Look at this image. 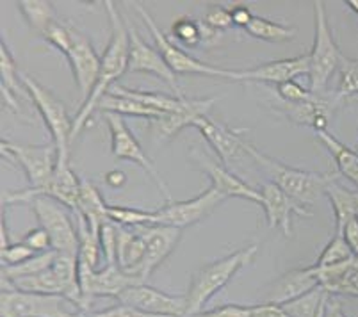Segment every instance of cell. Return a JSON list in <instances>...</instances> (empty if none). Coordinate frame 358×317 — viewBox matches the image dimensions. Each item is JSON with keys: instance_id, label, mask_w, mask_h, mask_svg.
I'll return each mask as SVG.
<instances>
[{"instance_id": "40", "label": "cell", "mask_w": 358, "mask_h": 317, "mask_svg": "<svg viewBox=\"0 0 358 317\" xmlns=\"http://www.w3.org/2000/svg\"><path fill=\"white\" fill-rule=\"evenodd\" d=\"M118 225L107 221L99 232V244L102 250L106 264H116V253H118Z\"/></svg>"}, {"instance_id": "7", "label": "cell", "mask_w": 358, "mask_h": 317, "mask_svg": "<svg viewBox=\"0 0 358 317\" xmlns=\"http://www.w3.org/2000/svg\"><path fill=\"white\" fill-rule=\"evenodd\" d=\"M0 303L2 317H73L80 310L64 296L22 293L6 286H2Z\"/></svg>"}, {"instance_id": "26", "label": "cell", "mask_w": 358, "mask_h": 317, "mask_svg": "<svg viewBox=\"0 0 358 317\" xmlns=\"http://www.w3.org/2000/svg\"><path fill=\"white\" fill-rule=\"evenodd\" d=\"M84 220L90 225L91 232L99 239V232L103 225L109 220V205L103 202V198L100 196L99 189L91 182L83 181L80 185V195H79V204H77V211ZM73 212V214H75Z\"/></svg>"}, {"instance_id": "14", "label": "cell", "mask_w": 358, "mask_h": 317, "mask_svg": "<svg viewBox=\"0 0 358 317\" xmlns=\"http://www.w3.org/2000/svg\"><path fill=\"white\" fill-rule=\"evenodd\" d=\"M130 38V55H129V70L127 71H145V73L155 75L157 78L164 80L171 90L175 91L177 98H185L178 86L177 75L166 64L161 52L157 48L150 47L145 39L138 34L134 27H129Z\"/></svg>"}, {"instance_id": "13", "label": "cell", "mask_w": 358, "mask_h": 317, "mask_svg": "<svg viewBox=\"0 0 358 317\" xmlns=\"http://www.w3.org/2000/svg\"><path fill=\"white\" fill-rule=\"evenodd\" d=\"M191 157H193V161L198 164V168L209 176L210 188L216 189L224 198H244V200L255 202V204L262 205V195H260V191H257L252 185L241 181L239 176L230 173L229 169L224 168L223 164H220L217 161L210 159L207 153L198 150L196 146H193Z\"/></svg>"}, {"instance_id": "48", "label": "cell", "mask_w": 358, "mask_h": 317, "mask_svg": "<svg viewBox=\"0 0 358 317\" xmlns=\"http://www.w3.org/2000/svg\"><path fill=\"white\" fill-rule=\"evenodd\" d=\"M252 317H291L282 305L275 303H262L252 307Z\"/></svg>"}, {"instance_id": "46", "label": "cell", "mask_w": 358, "mask_h": 317, "mask_svg": "<svg viewBox=\"0 0 358 317\" xmlns=\"http://www.w3.org/2000/svg\"><path fill=\"white\" fill-rule=\"evenodd\" d=\"M22 243L27 244V246L31 248V250H34L36 253H45V251L52 250L50 235H48L41 227L34 228V230H29Z\"/></svg>"}, {"instance_id": "55", "label": "cell", "mask_w": 358, "mask_h": 317, "mask_svg": "<svg viewBox=\"0 0 358 317\" xmlns=\"http://www.w3.org/2000/svg\"><path fill=\"white\" fill-rule=\"evenodd\" d=\"M346 4H348V6H350V8H351V9H353V11H355V13H357V15H358V0H348Z\"/></svg>"}, {"instance_id": "8", "label": "cell", "mask_w": 358, "mask_h": 317, "mask_svg": "<svg viewBox=\"0 0 358 317\" xmlns=\"http://www.w3.org/2000/svg\"><path fill=\"white\" fill-rule=\"evenodd\" d=\"M0 152L24 168L32 191H43L50 184L57 166V148L54 143L41 146L16 145L11 141H0Z\"/></svg>"}, {"instance_id": "44", "label": "cell", "mask_w": 358, "mask_h": 317, "mask_svg": "<svg viewBox=\"0 0 358 317\" xmlns=\"http://www.w3.org/2000/svg\"><path fill=\"white\" fill-rule=\"evenodd\" d=\"M38 253H36L34 250H31L27 244H11V246L6 248V250L2 251V267L18 266V264H24L27 262V260H31Z\"/></svg>"}, {"instance_id": "25", "label": "cell", "mask_w": 358, "mask_h": 317, "mask_svg": "<svg viewBox=\"0 0 358 317\" xmlns=\"http://www.w3.org/2000/svg\"><path fill=\"white\" fill-rule=\"evenodd\" d=\"M145 253L146 246L141 235L138 232L127 230L125 227H120L118 253H116V264H118L120 269L125 271L130 276H136V279L141 280V267L143 260H145Z\"/></svg>"}, {"instance_id": "10", "label": "cell", "mask_w": 358, "mask_h": 317, "mask_svg": "<svg viewBox=\"0 0 358 317\" xmlns=\"http://www.w3.org/2000/svg\"><path fill=\"white\" fill-rule=\"evenodd\" d=\"M106 118L107 127H109L110 132V152L116 159L120 161H130L136 162L138 166H141L152 181L155 182V185L159 188V191L162 192L164 200H168L171 204V192H169L168 184L164 182L161 175H159L157 168L154 166V162L150 161V157L146 155L143 146L139 145V141L136 139V136L132 134V130L129 129V125L125 123L123 116L115 113H103Z\"/></svg>"}, {"instance_id": "52", "label": "cell", "mask_w": 358, "mask_h": 317, "mask_svg": "<svg viewBox=\"0 0 358 317\" xmlns=\"http://www.w3.org/2000/svg\"><path fill=\"white\" fill-rule=\"evenodd\" d=\"M0 234H2V237H0V246H2V251L6 250V248L11 246V243H9V235H8V227H6V218L4 214H2V223H0Z\"/></svg>"}, {"instance_id": "32", "label": "cell", "mask_w": 358, "mask_h": 317, "mask_svg": "<svg viewBox=\"0 0 358 317\" xmlns=\"http://www.w3.org/2000/svg\"><path fill=\"white\" fill-rule=\"evenodd\" d=\"M246 32L252 38L262 39V41H273V43L291 41L296 36V29L287 27V25L280 24V22H273V20L260 18V16H253V20L246 27Z\"/></svg>"}, {"instance_id": "35", "label": "cell", "mask_w": 358, "mask_h": 317, "mask_svg": "<svg viewBox=\"0 0 358 317\" xmlns=\"http://www.w3.org/2000/svg\"><path fill=\"white\" fill-rule=\"evenodd\" d=\"M55 257H57V251L50 250L45 251V253H38L36 257H32L31 260H27V262L24 264H18V266L2 267V280L24 279V276H32V274L43 273V271L50 269Z\"/></svg>"}, {"instance_id": "9", "label": "cell", "mask_w": 358, "mask_h": 317, "mask_svg": "<svg viewBox=\"0 0 358 317\" xmlns=\"http://www.w3.org/2000/svg\"><path fill=\"white\" fill-rule=\"evenodd\" d=\"M134 8L136 11L139 13V16L143 18L146 27H148L152 38H154L155 48L161 52L162 59H164L166 64L173 70L175 75H203V77H223V78L232 77V70L209 66V64H203L201 61H198V59L191 57L187 52H184L180 47H177V45H175L173 41H171V39H169L161 29H159V25L155 24V20L152 18V15H150L141 4H134Z\"/></svg>"}, {"instance_id": "19", "label": "cell", "mask_w": 358, "mask_h": 317, "mask_svg": "<svg viewBox=\"0 0 358 317\" xmlns=\"http://www.w3.org/2000/svg\"><path fill=\"white\" fill-rule=\"evenodd\" d=\"M194 129L200 130L201 136L213 146L223 164H230L241 155H248V150H246L248 141L237 130H232L224 123L214 122L209 116H203L196 120Z\"/></svg>"}, {"instance_id": "41", "label": "cell", "mask_w": 358, "mask_h": 317, "mask_svg": "<svg viewBox=\"0 0 358 317\" xmlns=\"http://www.w3.org/2000/svg\"><path fill=\"white\" fill-rule=\"evenodd\" d=\"M207 27H210L213 31L221 32L227 31L234 25L232 20V9L224 8V6H209L207 11H205L203 20H201Z\"/></svg>"}, {"instance_id": "47", "label": "cell", "mask_w": 358, "mask_h": 317, "mask_svg": "<svg viewBox=\"0 0 358 317\" xmlns=\"http://www.w3.org/2000/svg\"><path fill=\"white\" fill-rule=\"evenodd\" d=\"M99 317H161V316H154V314L143 312V310L136 309V307L130 305H116L110 307V309L100 310V312H95Z\"/></svg>"}, {"instance_id": "51", "label": "cell", "mask_w": 358, "mask_h": 317, "mask_svg": "<svg viewBox=\"0 0 358 317\" xmlns=\"http://www.w3.org/2000/svg\"><path fill=\"white\" fill-rule=\"evenodd\" d=\"M106 182L110 185V188H120L127 182V176L123 171H118V169H113L106 175Z\"/></svg>"}, {"instance_id": "42", "label": "cell", "mask_w": 358, "mask_h": 317, "mask_svg": "<svg viewBox=\"0 0 358 317\" xmlns=\"http://www.w3.org/2000/svg\"><path fill=\"white\" fill-rule=\"evenodd\" d=\"M70 27L71 25L66 24V22H57V20H55L54 24H52L41 36L47 39L52 47H55L59 52L66 54L68 47H70Z\"/></svg>"}, {"instance_id": "34", "label": "cell", "mask_w": 358, "mask_h": 317, "mask_svg": "<svg viewBox=\"0 0 358 317\" xmlns=\"http://www.w3.org/2000/svg\"><path fill=\"white\" fill-rule=\"evenodd\" d=\"M16 6L22 11V15L25 16L29 25L40 34H43L55 22L54 8H52L50 2H45V0H22Z\"/></svg>"}, {"instance_id": "11", "label": "cell", "mask_w": 358, "mask_h": 317, "mask_svg": "<svg viewBox=\"0 0 358 317\" xmlns=\"http://www.w3.org/2000/svg\"><path fill=\"white\" fill-rule=\"evenodd\" d=\"M224 200L227 198L223 195H220L214 188H209L193 200L171 202L166 207L154 211L155 225H164V227H175L184 230V228L200 223L205 218H209Z\"/></svg>"}, {"instance_id": "22", "label": "cell", "mask_w": 358, "mask_h": 317, "mask_svg": "<svg viewBox=\"0 0 358 317\" xmlns=\"http://www.w3.org/2000/svg\"><path fill=\"white\" fill-rule=\"evenodd\" d=\"M80 185H83V178L75 175L73 169L70 168V162H59L55 166L54 176H52L50 184L43 189V191H32V189H25L29 195H43L48 198H54L55 202H59L61 205H66L71 211H77V204H79Z\"/></svg>"}, {"instance_id": "30", "label": "cell", "mask_w": 358, "mask_h": 317, "mask_svg": "<svg viewBox=\"0 0 358 317\" xmlns=\"http://www.w3.org/2000/svg\"><path fill=\"white\" fill-rule=\"evenodd\" d=\"M109 93L120 94V97L132 98L136 102L143 104L146 107H152V109L162 111V113H175L182 107L185 98H177V97H168L164 93H150V91H138V90H129L125 86H120V84H115L110 87Z\"/></svg>"}, {"instance_id": "6", "label": "cell", "mask_w": 358, "mask_h": 317, "mask_svg": "<svg viewBox=\"0 0 358 317\" xmlns=\"http://www.w3.org/2000/svg\"><path fill=\"white\" fill-rule=\"evenodd\" d=\"M314 18H315V38L314 47L308 52L310 55V91L314 94H323L330 83L331 75L338 71L343 63V52L335 43L331 34L330 24H328L324 2H314Z\"/></svg>"}, {"instance_id": "49", "label": "cell", "mask_w": 358, "mask_h": 317, "mask_svg": "<svg viewBox=\"0 0 358 317\" xmlns=\"http://www.w3.org/2000/svg\"><path fill=\"white\" fill-rule=\"evenodd\" d=\"M344 239H346L348 246L351 248L355 257H358V220L350 221L344 228Z\"/></svg>"}, {"instance_id": "33", "label": "cell", "mask_w": 358, "mask_h": 317, "mask_svg": "<svg viewBox=\"0 0 358 317\" xmlns=\"http://www.w3.org/2000/svg\"><path fill=\"white\" fill-rule=\"evenodd\" d=\"M328 298H330V294L323 287H317V289L310 290V293L303 294V296H299V298L292 300L282 307L287 310L291 317H317L321 309L328 303Z\"/></svg>"}, {"instance_id": "29", "label": "cell", "mask_w": 358, "mask_h": 317, "mask_svg": "<svg viewBox=\"0 0 358 317\" xmlns=\"http://www.w3.org/2000/svg\"><path fill=\"white\" fill-rule=\"evenodd\" d=\"M99 111L102 113H115L123 116H136V118H145V120H161L166 113L157 109H152V107H146L143 104L136 102L132 98H127V97H120V94L115 93H107L106 97L100 100L99 104Z\"/></svg>"}, {"instance_id": "24", "label": "cell", "mask_w": 358, "mask_h": 317, "mask_svg": "<svg viewBox=\"0 0 358 317\" xmlns=\"http://www.w3.org/2000/svg\"><path fill=\"white\" fill-rule=\"evenodd\" d=\"M285 114L291 122L298 125H307L315 129V132H323L328 129L330 116L334 113V106L330 100L321 94H314L312 100L303 104H285Z\"/></svg>"}, {"instance_id": "50", "label": "cell", "mask_w": 358, "mask_h": 317, "mask_svg": "<svg viewBox=\"0 0 358 317\" xmlns=\"http://www.w3.org/2000/svg\"><path fill=\"white\" fill-rule=\"evenodd\" d=\"M232 20L234 25H239V27L246 29L250 25V22L253 20V15L246 6H236L232 9Z\"/></svg>"}, {"instance_id": "31", "label": "cell", "mask_w": 358, "mask_h": 317, "mask_svg": "<svg viewBox=\"0 0 358 317\" xmlns=\"http://www.w3.org/2000/svg\"><path fill=\"white\" fill-rule=\"evenodd\" d=\"M0 73H2V97H4L6 106L16 111L18 109L16 97H18V90H20V84H18L20 71L16 68L15 57H13L11 50L4 41L0 43Z\"/></svg>"}, {"instance_id": "39", "label": "cell", "mask_w": 358, "mask_h": 317, "mask_svg": "<svg viewBox=\"0 0 358 317\" xmlns=\"http://www.w3.org/2000/svg\"><path fill=\"white\" fill-rule=\"evenodd\" d=\"M171 32L177 39H180L185 47L196 48L203 45V36H201L200 24L193 22V18L182 16V18L175 20V24L171 25Z\"/></svg>"}, {"instance_id": "1", "label": "cell", "mask_w": 358, "mask_h": 317, "mask_svg": "<svg viewBox=\"0 0 358 317\" xmlns=\"http://www.w3.org/2000/svg\"><path fill=\"white\" fill-rule=\"evenodd\" d=\"M107 16H109L110 25V39L107 43L106 52L100 61V71L96 84L90 97L86 98V102L79 109L77 116L73 120V137L79 136L80 130L87 125L91 114L99 109V104L103 97L110 91V87L115 86L116 80L129 70V55H130V38H129V27L120 16L118 8L115 2L106 0Z\"/></svg>"}, {"instance_id": "23", "label": "cell", "mask_w": 358, "mask_h": 317, "mask_svg": "<svg viewBox=\"0 0 358 317\" xmlns=\"http://www.w3.org/2000/svg\"><path fill=\"white\" fill-rule=\"evenodd\" d=\"M314 269L317 273L319 286L328 294L358 298V257L348 260V262L337 264V266L323 267V269L314 266Z\"/></svg>"}, {"instance_id": "28", "label": "cell", "mask_w": 358, "mask_h": 317, "mask_svg": "<svg viewBox=\"0 0 358 317\" xmlns=\"http://www.w3.org/2000/svg\"><path fill=\"white\" fill-rule=\"evenodd\" d=\"M317 137L327 146L328 152L331 153L341 175L346 176L348 181L358 189V150H353L344 145V143H341L328 130L317 132Z\"/></svg>"}, {"instance_id": "5", "label": "cell", "mask_w": 358, "mask_h": 317, "mask_svg": "<svg viewBox=\"0 0 358 317\" xmlns=\"http://www.w3.org/2000/svg\"><path fill=\"white\" fill-rule=\"evenodd\" d=\"M20 83L24 84L25 91L32 98L36 109L40 111L45 125L52 136V143L57 148V161L70 162V143L73 139V122L68 116L66 106L55 97L52 91L41 86L36 78L29 77L27 73H20Z\"/></svg>"}, {"instance_id": "17", "label": "cell", "mask_w": 358, "mask_h": 317, "mask_svg": "<svg viewBox=\"0 0 358 317\" xmlns=\"http://www.w3.org/2000/svg\"><path fill=\"white\" fill-rule=\"evenodd\" d=\"M136 232L141 235L146 246L141 267V280L146 283L150 274L173 253L182 237V230L175 227H164V225H150V227H138Z\"/></svg>"}, {"instance_id": "36", "label": "cell", "mask_w": 358, "mask_h": 317, "mask_svg": "<svg viewBox=\"0 0 358 317\" xmlns=\"http://www.w3.org/2000/svg\"><path fill=\"white\" fill-rule=\"evenodd\" d=\"M109 220L120 227H150V225H155V212L109 205Z\"/></svg>"}, {"instance_id": "2", "label": "cell", "mask_w": 358, "mask_h": 317, "mask_svg": "<svg viewBox=\"0 0 358 317\" xmlns=\"http://www.w3.org/2000/svg\"><path fill=\"white\" fill-rule=\"evenodd\" d=\"M259 253V246L252 244L243 250L227 255L196 271L191 279L189 289L185 296V317H193L203 310V307L232 282V279L243 269L246 264L252 262Z\"/></svg>"}, {"instance_id": "16", "label": "cell", "mask_w": 358, "mask_h": 317, "mask_svg": "<svg viewBox=\"0 0 358 317\" xmlns=\"http://www.w3.org/2000/svg\"><path fill=\"white\" fill-rule=\"evenodd\" d=\"M120 303L161 317H185V296H171L146 283L132 286L120 296Z\"/></svg>"}, {"instance_id": "15", "label": "cell", "mask_w": 358, "mask_h": 317, "mask_svg": "<svg viewBox=\"0 0 358 317\" xmlns=\"http://www.w3.org/2000/svg\"><path fill=\"white\" fill-rule=\"evenodd\" d=\"M310 73V55L301 54L296 57L280 59L271 63L260 64L252 70H232L230 80L241 83H266V84H284L294 80L299 75Z\"/></svg>"}, {"instance_id": "27", "label": "cell", "mask_w": 358, "mask_h": 317, "mask_svg": "<svg viewBox=\"0 0 358 317\" xmlns=\"http://www.w3.org/2000/svg\"><path fill=\"white\" fill-rule=\"evenodd\" d=\"M357 192L344 189L335 178L327 188V196L335 214V235H343L346 225L357 220Z\"/></svg>"}, {"instance_id": "54", "label": "cell", "mask_w": 358, "mask_h": 317, "mask_svg": "<svg viewBox=\"0 0 358 317\" xmlns=\"http://www.w3.org/2000/svg\"><path fill=\"white\" fill-rule=\"evenodd\" d=\"M73 317H99L95 312H90V310H79Z\"/></svg>"}, {"instance_id": "3", "label": "cell", "mask_w": 358, "mask_h": 317, "mask_svg": "<svg viewBox=\"0 0 358 317\" xmlns=\"http://www.w3.org/2000/svg\"><path fill=\"white\" fill-rule=\"evenodd\" d=\"M2 202L4 205L15 204V202L31 205L40 227L50 235L52 250L57 253L79 255V234L59 202L43 195H29L27 191L6 192L2 196Z\"/></svg>"}, {"instance_id": "45", "label": "cell", "mask_w": 358, "mask_h": 317, "mask_svg": "<svg viewBox=\"0 0 358 317\" xmlns=\"http://www.w3.org/2000/svg\"><path fill=\"white\" fill-rule=\"evenodd\" d=\"M193 317H252V307L246 305H223L213 310H201Z\"/></svg>"}, {"instance_id": "56", "label": "cell", "mask_w": 358, "mask_h": 317, "mask_svg": "<svg viewBox=\"0 0 358 317\" xmlns=\"http://www.w3.org/2000/svg\"><path fill=\"white\" fill-rule=\"evenodd\" d=\"M328 303H330V302H328ZM328 303L323 307V309H321V312H319L317 317H327L328 316Z\"/></svg>"}, {"instance_id": "43", "label": "cell", "mask_w": 358, "mask_h": 317, "mask_svg": "<svg viewBox=\"0 0 358 317\" xmlns=\"http://www.w3.org/2000/svg\"><path fill=\"white\" fill-rule=\"evenodd\" d=\"M276 93L284 100V104H303L314 98V93L310 90H305L303 86H299L296 80H289V83L278 84L276 86Z\"/></svg>"}, {"instance_id": "4", "label": "cell", "mask_w": 358, "mask_h": 317, "mask_svg": "<svg viewBox=\"0 0 358 317\" xmlns=\"http://www.w3.org/2000/svg\"><path fill=\"white\" fill-rule=\"evenodd\" d=\"M246 150H248V155L253 157L269 173V176L273 178V184L278 185L291 200H294L301 207H312L321 196L327 195V188L334 181L331 175L303 171V169H296L291 168V166L282 164L273 157L260 153L252 143H248Z\"/></svg>"}, {"instance_id": "18", "label": "cell", "mask_w": 358, "mask_h": 317, "mask_svg": "<svg viewBox=\"0 0 358 317\" xmlns=\"http://www.w3.org/2000/svg\"><path fill=\"white\" fill-rule=\"evenodd\" d=\"M262 195V205L260 207L266 212L269 228H280L285 237L292 235V214L301 216V218H310L312 212L307 207H301L291 200L282 189L273 182H266L260 189Z\"/></svg>"}, {"instance_id": "53", "label": "cell", "mask_w": 358, "mask_h": 317, "mask_svg": "<svg viewBox=\"0 0 358 317\" xmlns=\"http://www.w3.org/2000/svg\"><path fill=\"white\" fill-rule=\"evenodd\" d=\"M327 317H348L346 312L343 310L341 303L337 302H331L328 303V316Z\"/></svg>"}, {"instance_id": "37", "label": "cell", "mask_w": 358, "mask_h": 317, "mask_svg": "<svg viewBox=\"0 0 358 317\" xmlns=\"http://www.w3.org/2000/svg\"><path fill=\"white\" fill-rule=\"evenodd\" d=\"M351 259H355V255L351 251V248L348 246L344 235H334L330 243L323 250V253L319 255L317 262L314 266L319 267V269H323V267H331L337 266V264L348 262Z\"/></svg>"}, {"instance_id": "57", "label": "cell", "mask_w": 358, "mask_h": 317, "mask_svg": "<svg viewBox=\"0 0 358 317\" xmlns=\"http://www.w3.org/2000/svg\"><path fill=\"white\" fill-rule=\"evenodd\" d=\"M357 220H358V192H357Z\"/></svg>"}, {"instance_id": "38", "label": "cell", "mask_w": 358, "mask_h": 317, "mask_svg": "<svg viewBox=\"0 0 358 317\" xmlns=\"http://www.w3.org/2000/svg\"><path fill=\"white\" fill-rule=\"evenodd\" d=\"M353 94H358V59L344 55L341 68H338V87L335 98L341 102V100H348Z\"/></svg>"}, {"instance_id": "20", "label": "cell", "mask_w": 358, "mask_h": 317, "mask_svg": "<svg viewBox=\"0 0 358 317\" xmlns=\"http://www.w3.org/2000/svg\"><path fill=\"white\" fill-rule=\"evenodd\" d=\"M217 98H185L184 104L175 113H168L161 120H154V129L164 139L175 137L185 127H194L196 120L209 116Z\"/></svg>"}, {"instance_id": "21", "label": "cell", "mask_w": 358, "mask_h": 317, "mask_svg": "<svg viewBox=\"0 0 358 317\" xmlns=\"http://www.w3.org/2000/svg\"><path fill=\"white\" fill-rule=\"evenodd\" d=\"M317 287L321 286H319V279L314 266L298 267V269L282 274L273 283L271 289L268 290V296H266V303L285 305V303L292 302V300L299 298V296H303V294L310 293Z\"/></svg>"}, {"instance_id": "12", "label": "cell", "mask_w": 358, "mask_h": 317, "mask_svg": "<svg viewBox=\"0 0 358 317\" xmlns=\"http://www.w3.org/2000/svg\"><path fill=\"white\" fill-rule=\"evenodd\" d=\"M64 55L71 66V73H73L75 84L80 91V97L86 102V98L90 97L96 84V78H99L102 57L96 54L90 39L80 34L75 27H70V47Z\"/></svg>"}]
</instances>
